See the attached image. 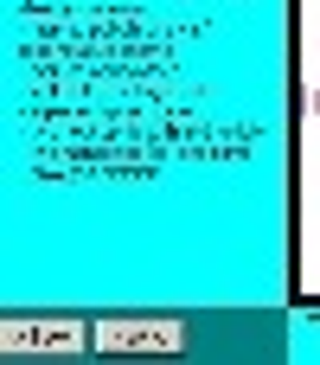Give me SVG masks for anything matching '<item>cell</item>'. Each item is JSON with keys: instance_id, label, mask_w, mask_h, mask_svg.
<instances>
[{"instance_id": "1", "label": "cell", "mask_w": 320, "mask_h": 365, "mask_svg": "<svg viewBox=\"0 0 320 365\" xmlns=\"http://www.w3.org/2000/svg\"><path fill=\"white\" fill-rule=\"evenodd\" d=\"M308 109H314V115H320V90H314V96H308Z\"/></svg>"}]
</instances>
